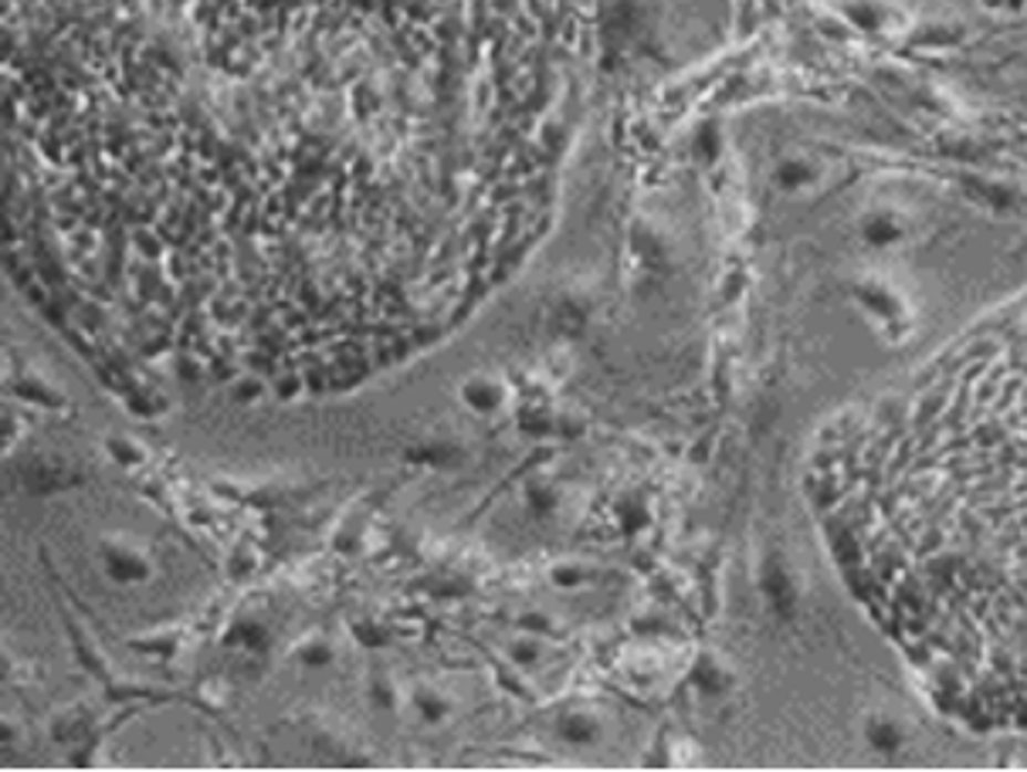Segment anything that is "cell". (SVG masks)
I'll use <instances>...</instances> for the list:
<instances>
[{
  "label": "cell",
  "instance_id": "1",
  "mask_svg": "<svg viewBox=\"0 0 1027 772\" xmlns=\"http://www.w3.org/2000/svg\"><path fill=\"white\" fill-rule=\"evenodd\" d=\"M834 542L915 671L1027 726V315L838 455Z\"/></svg>",
  "mask_w": 1027,
  "mask_h": 772
},
{
  "label": "cell",
  "instance_id": "2",
  "mask_svg": "<svg viewBox=\"0 0 1027 772\" xmlns=\"http://www.w3.org/2000/svg\"><path fill=\"white\" fill-rule=\"evenodd\" d=\"M102 566L116 583H143L153 573L149 553L129 535H110L102 542Z\"/></svg>",
  "mask_w": 1027,
  "mask_h": 772
},
{
  "label": "cell",
  "instance_id": "3",
  "mask_svg": "<svg viewBox=\"0 0 1027 772\" xmlns=\"http://www.w3.org/2000/svg\"><path fill=\"white\" fill-rule=\"evenodd\" d=\"M601 719L593 714L590 708H570V711H563L560 714V722H557V732H560V739L563 742H570V745H577V749H587V745H593L601 739Z\"/></svg>",
  "mask_w": 1027,
  "mask_h": 772
},
{
  "label": "cell",
  "instance_id": "4",
  "mask_svg": "<svg viewBox=\"0 0 1027 772\" xmlns=\"http://www.w3.org/2000/svg\"><path fill=\"white\" fill-rule=\"evenodd\" d=\"M407 705L414 708V714L424 726H442L452 714V698L435 685H414L407 695Z\"/></svg>",
  "mask_w": 1027,
  "mask_h": 772
},
{
  "label": "cell",
  "instance_id": "5",
  "mask_svg": "<svg viewBox=\"0 0 1027 772\" xmlns=\"http://www.w3.org/2000/svg\"><path fill=\"white\" fill-rule=\"evenodd\" d=\"M461 400L475 410V414H496L506 404V386L492 376H471L461 386Z\"/></svg>",
  "mask_w": 1027,
  "mask_h": 772
},
{
  "label": "cell",
  "instance_id": "6",
  "mask_svg": "<svg viewBox=\"0 0 1027 772\" xmlns=\"http://www.w3.org/2000/svg\"><path fill=\"white\" fill-rule=\"evenodd\" d=\"M225 647L231 650H264L268 647V630L255 620H235L228 630H225Z\"/></svg>",
  "mask_w": 1027,
  "mask_h": 772
},
{
  "label": "cell",
  "instance_id": "7",
  "mask_svg": "<svg viewBox=\"0 0 1027 772\" xmlns=\"http://www.w3.org/2000/svg\"><path fill=\"white\" fill-rule=\"evenodd\" d=\"M458 458H461V448L452 445V440H435V445H417V448L407 451V461H411V465H435V468L455 465Z\"/></svg>",
  "mask_w": 1027,
  "mask_h": 772
},
{
  "label": "cell",
  "instance_id": "8",
  "mask_svg": "<svg viewBox=\"0 0 1027 772\" xmlns=\"http://www.w3.org/2000/svg\"><path fill=\"white\" fill-rule=\"evenodd\" d=\"M350 634H353V640H356L363 650H384V647L394 640V634H391V627H387V624H381V620H370V617L353 620V624H350Z\"/></svg>",
  "mask_w": 1027,
  "mask_h": 772
},
{
  "label": "cell",
  "instance_id": "9",
  "mask_svg": "<svg viewBox=\"0 0 1027 772\" xmlns=\"http://www.w3.org/2000/svg\"><path fill=\"white\" fill-rule=\"evenodd\" d=\"M333 657H336L333 644L326 637H319V634L305 637L295 647V660H299V665H305V668H326V665H333Z\"/></svg>",
  "mask_w": 1027,
  "mask_h": 772
},
{
  "label": "cell",
  "instance_id": "10",
  "mask_svg": "<svg viewBox=\"0 0 1027 772\" xmlns=\"http://www.w3.org/2000/svg\"><path fill=\"white\" fill-rule=\"evenodd\" d=\"M89 726H92V714L85 708H69L65 714H59V719H55L51 732H55L59 742H72V739H82L89 732Z\"/></svg>",
  "mask_w": 1027,
  "mask_h": 772
},
{
  "label": "cell",
  "instance_id": "11",
  "mask_svg": "<svg viewBox=\"0 0 1027 772\" xmlns=\"http://www.w3.org/2000/svg\"><path fill=\"white\" fill-rule=\"evenodd\" d=\"M526 509L539 519H550L560 509V491L553 484H529L526 488Z\"/></svg>",
  "mask_w": 1027,
  "mask_h": 772
},
{
  "label": "cell",
  "instance_id": "12",
  "mask_svg": "<svg viewBox=\"0 0 1027 772\" xmlns=\"http://www.w3.org/2000/svg\"><path fill=\"white\" fill-rule=\"evenodd\" d=\"M509 657L516 660L519 668H532L536 660L543 657V640H539L536 634H526V637H519V640L509 644Z\"/></svg>",
  "mask_w": 1027,
  "mask_h": 772
},
{
  "label": "cell",
  "instance_id": "13",
  "mask_svg": "<svg viewBox=\"0 0 1027 772\" xmlns=\"http://www.w3.org/2000/svg\"><path fill=\"white\" fill-rule=\"evenodd\" d=\"M105 451L113 455V461H120V465H139L143 458H146V448L143 445H136V440H126V437H110L105 440Z\"/></svg>",
  "mask_w": 1027,
  "mask_h": 772
},
{
  "label": "cell",
  "instance_id": "14",
  "mask_svg": "<svg viewBox=\"0 0 1027 772\" xmlns=\"http://www.w3.org/2000/svg\"><path fill=\"white\" fill-rule=\"evenodd\" d=\"M180 644V634L167 630V634H149V637H136L129 640V647H136L139 654H174Z\"/></svg>",
  "mask_w": 1027,
  "mask_h": 772
},
{
  "label": "cell",
  "instance_id": "15",
  "mask_svg": "<svg viewBox=\"0 0 1027 772\" xmlns=\"http://www.w3.org/2000/svg\"><path fill=\"white\" fill-rule=\"evenodd\" d=\"M550 580H553L560 590H577V586L590 583V570L580 566V563H557V566L550 570Z\"/></svg>",
  "mask_w": 1027,
  "mask_h": 772
},
{
  "label": "cell",
  "instance_id": "16",
  "mask_svg": "<svg viewBox=\"0 0 1027 772\" xmlns=\"http://www.w3.org/2000/svg\"><path fill=\"white\" fill-rule=\"evenodd\" d=\"M553 424H557V417L553 414H539V410H526L522 417H519V427H522V434H529V437H543V434H553Z\"/></svg>",
  "mask_w": 1027,
  "mask_h": 772
},
{
  "label": "cell",
  "instance_id": "17",
  "mask_svg": "<svg viewBox=\"0 0 1027 772\" xmlns=\"http://www.w3.org/2000/svg\"><path fill=\"white\" fill-rule=\"evenodd\" d=\"M370 698H373V705H381V708H397V685L391 678H376L370 685Z\"/></svg>",
  "mask_w": 1027,
  "mask_h": 772
},
{
  "label": "cell",
  "instance_id": "18",
  "mask_svg": "<svg viewBox=\"0 0 1027 772\" xmlns=\"http://www.w3.org/2000/svg\"><path fill=\"white\" fill-rule=\"evenodd\" d=\"M644 522H647V519H644V509H641L634 499H627V502L621 505V529H624L627 535H634Z\"/></svg>",
  "mask_w": 1027,
  "mask_h": 772
},
{
  "label": "cell",
  "instance_id": "19",
  "mask_svg": "<svg viewBox=\"0 0 1027 772\" xmlns=\"http://www.w3.org/2000/svg\"><path fill=\"white\" fill-rule=\"evenodd\" d=\"M519 627H522L526 634H536V637H539V634H553L550 617H547V614H536V611H532V614H522V617H519Z\"/></svg>",
  "mask_w": 1027,
  "mask_h": 772
},
{
  "label": "cell",
  "instance_id": "20",
  "mask_svg": "<svg viewBox=\"0 0 1027 772\" xmlns=\"http://www.w3.org/2000/svg\"><path fill=\"white\" fill-rule=\"evenodd\" d=\"M553 430H560V437H580V434L587 430V420H583V417H577V420H573V417H567V414H563V417H557Z\"/></svg>",
  "mask_w": 1027,
  "mask_h": 772
},
{
  "label": "cell",
  "instance_id": "21",
  "mask_svg": "<svg viewBox=\"0 0 1027 772\" xmlns=\"http://www.w3.org/2000/svg\"><path fill=\"white\" fill-rule=\"evenodd\" d=\"M258 394H261V386H258L255 379H245V383L238 386V390H235V397H238L241 404H251V400H255Z\"/></svg>",
  "mask_w": 1027,
  "mask_h": 772
},
{
  "label": "cell",
  "instance_id": "22",
  "mask_svg": "<svg viewBox=\"0 0 1027 772\" xmlns=\"http://www.w3.org/2000/svg\"><path fill=\"white\" fill-rule=\"evenodd\" d=\"M1000 8H1010V11H1024L1027 14V0H994Z\"/></svg>",
  "mask_w": 1027,
  "mask_h": 772
}]
</instances>
